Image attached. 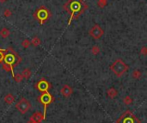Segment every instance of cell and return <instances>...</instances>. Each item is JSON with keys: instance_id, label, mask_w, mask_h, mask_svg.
Here are the masks:
<instances>
[{"instance_id": "obj_11", "label": "cell", "mask_w": 147, "mask_h": 123, "mask_svg": "<svg viewBox=\"0 0 147 123\" xmlns=\"http://www.w3.org/2000/svg\"><path fill=\"white\" fill-rule=\"evenodd\" d=\"M107 95H108V97H109V98L114 99L117 97L118 92H117V90L114 88H110V89H108V90H107Z\"/></svg>"}, {"instance_id": "obj_8", "label": "cell", "mask_w": 147, "mask_h": 123, "mask_svg": "<svg viewBox=\"0 0 147 123\" xmlns=\"http://www.w3.org/2000/svg\"><path fill=\"white\" fill-rule=\"evenodd\" d=\"M36 87L40 91H41V92H43V93L48 92V89H49V88H50V84L47 82V80L42 79V80L39 81V82L37 83Z\"/></svg>"}, {"instance_id": "obj_21", "label": "cell", "mask_w": 147, "mask_h": 123, "mask_svg": "<svg viewBox=\"0 0 147 123\" xmlns=\"http://www.w3.org/2000/svg\"><path fill=\"white\" fill-rule=\"evenodd\" d=\"M14 78H15V80L16 81V83H20V82H22V80L23 79V78H22V74H16V75H15L14 76Z\"/></svg>"}, {"instance_id": "obj_12", "label": "cell", "mask_w": 147, "mask_h": 123, "mask_svg": "<svg viewBox=\"0 0 147 123\" xmlns=\"http://www.w3.org/2000/svg\"><path fill=\"white\" fill-rule=\"evenodd\" d=\"M10 31L7 28H3L1 30H0V36L4 39H6L10 36Z\"/></svg>"}, {"instance_id": "obj_24", "label": "cell", "mask_w": 147, "mask_h": 123, "mask_svg": "<svg viewBox=\"0 0 147 123\" xmlns=\"http://www.w3.org/2000/svg\"><path fill=\"white\" fill-rule=\"evenodd\" d=\"M140 53L142 54V55H144V56H145L146 54H147V48H146V47H143L141 50H140Z\"/></svg>"}, {"instance_id": "obj_5", "label": "cell", "mask_w": 147, "mask_h": 123, "mask_svg": "<svg viewBox=\"0 0 147 123\" xmlns=\"http://www.w3.org/2000/svg\"><path fill=\"white\" fill-rule=\"evenodd\" d=\"M40 101L41 102V103L44 106V114H43V119H46V111H47V108L50 103L53 101V97L50 93L48 92H44L42 95L40 97Z\"/></svg>"}, {"instance_id": "obj_9", "label": "cell", "mask_w": 147, "mask_h": 123, "mask_svg": "<svg viewBox=\"0 0 147 123\" xmlns=\"http://www.w3.org/2000/svg\"><path fill=\"white\" fill-rule=\"evenodd\" d=\"M60 93L64 97H70L73 93V89L68 84H65L60 89Z\"/></svg>"}, {"instance_id": "obj_1", "label": "cell", "mask_w": 147, "mask_h": 123, "mask_svg": "<svg viewBox=\"0 0 147 123\" xmlns=\"http://www.w3.org/2000/svg\"><path fill=\"white\" fill-rule=\"evenodd\" d=\"M88 8L89 6L83 0H68L67 3L63 6V9L70 14L68 25L71 24L73 19H78L82 14L88 10Z\"/></svg>"}, {"instance_id": "obj_13", "label": "cell", "mask_w": 147, "mask_h": 123, "mask_svg": "<svg viewBox=\"0 0 147 123\" xmlns=\"http://www.w3.org/2000/svg\"><path fill=\"white\" fill-rule=\"evenodd\" d=\"M5 103H7V104H9V105H10V104H12L14 103V101H15V97L12 94H7V95L5 97Z\"/></svg>"}, {"instance_id": "obj_22", "label": "cell", "mask_w": 147, "mask_h": 123, "mask_svg": "<svg viewBox=\"0 0 147 123\" xmlns=\"http://www.w3.org/2000/svg\"><path fill=\"white\" fill-rule=\"evenodd\" d=\"M11 15H12L11 10H9V9L5 10V11H4V16H5V17H10V16H11Z\"/></svg>"}, {"instance_id": "obj_6", "label": "cell", "mask_w": 147, "mask_h": 123, "mask_svg": "<svg viewBox=\"0 0 147 123\" xmlns=\"http://www.w3.org/2000/svg\"><path fill=\"white\" fill-rule=\"evenodd\" d=\"M16 57H17V54H16L13 52V53H7L5 55V58H4V61H5V64L8 65L10 68V72H11L12 76H15L14 74V66L13 65L16 63Z\"/></svg>"}, {"instance_id": "obj_17", "label": "cell", "mask_w": 147, "mask_h": 123, "mask_svg": "<svg viewBox=\"0 0 147 123\" xmlns=\"http://www.w3.org/2000/svg\"><path fill=\"white\" fill-rule=\"evenodd\" d=\"M107 5H108V0H97V6L101 9L106 7Z\"/></svg>"}, {"instance_id": "obj_20", "label": "cell", "mask_w": 147, "mask_h": 123, "mask_svg": "<svg viewBox=\"0 0 147 123\" xmlns=\"http://www.w3.org/2000/svg\"><path fill=\"white\" fill-rule=\"evenodd\" d=\"M30 44H31L30 41L28 40V39H25V40H23V41H22V46L24 47V48H28L29 46H30Z\"/></svg>"}, {"instance_id": "obj_2", "label": "cell", "mask_w": 147, "mask_h": 123, "mask_svg": "<svg viewBox=\"0 0 147 123\" xmlns=\"http://www.w3.org/2000/svg\"><path fill=\"white\" fill-rule=\"evenodd\" d=\"M110 69L117 77H122L129 69V66H127L122 59H116L111 65Z\"/></svg>"}, {"instance_id": "obj_23", "label": "cell", "mask_w": 147, "mask_h": 123, "mask_svg": "<svg viewBox=\"0 0 147 123\" xmlns=\"http://www.w3.org/2000/svg\"><path fill=\"white\" fill-rule=\"evenodd\" d=\"M7 50H5V49H2L0 50V63L4 60V58H5V54L4 53V52H6Z\"/></svg>"}, {"instance_id": "obj_19", "label": "cell", "mask_w": 147, "mask_h": 123, "mask_svg": "<svg viewBox=\"0 0 147 123\" xmlns=\"http://www.w3.org/2000/svg\"><path fill=\"white\" fill-rule=\"evenodd\" d=\"M91 53L94 54V55H97L98 53H100V47H98V46H93L91 48Z\"/></svg>"}, {"instance_id": "obj_27", "label": "cell", "mask_w": 147, "mask_h": 123, "mask_svg": "<svg viewBox=\"0 0 147 123\" xmlns=\"http://www.w3.org/2000/svg\"><path fill=\"white\" fill-rule=\"evenodd\" d=\"M0 50H2V49H1V48H0Z\"/></svg>"}, {"instance_id": "obj_4", "label": "cell", "mask_w": 147, "mask_h": 123, "mask_svg": "<svg viewBox=\"0 0 147 123\" xmlns=\"http://www.w3.org/2000/svg\"><path fill=\"white\" fill-rule=\"evenodd\" d=\"M16 108L20 112L21 114H24L31 108V103L28 100L22 97L16 104Z\"/></svg>"}, {"instance_id": "obj_16", "label": "cell", "mask_w": 147, "mask_h": 123, "mask_svg": "<svg viewBox=\"0 0 147 123\" xmlns=\"http://www.w3.org/2000/svg\"><path fill=\"white\" fill-rule=\"evenodd\" d=\"M141 76H142L141 72H139L138 70H135V71H133V72H132V78H134V79L140 78H141Z\"/></svg>"}, {"instance_id": "obj_3", "label": "cell", "mask_w": 147, "mask_h": 123, "mask_svg": "<svg viewBox=\"0 0 147 123\" xmlns=\"http://www.w3.org/2000/svg\"><path fill=\"white\" fill-rule=\"evenodd\" d=\"M50 16H51V14H50L49 10H48L47 8L45 7V6H41V7H39L38 9L35 10V14H34L35 19L38 21L41 25H43L45 23V22L49 19Z\"/></svg>"}, {"instance_id": "obj_14", "label": "cell", "mask_w": 147, "mask_h": 123, "mask_svg": "<svg viewBox=\"0 0 147 123\" xmlns=\"http://www.w3.org/2000/svg\"><path fill=\"white\" fill-rule=\"evenodd\" d=\"M30 43L32 44L33 46H35V47H38V46L41 45V39L39 38V37H37V36H34L32 40L30 41Z\"/></svg>"}, {"instance_id": "obj_10", "label": "cell", "mask_w": 147, "mask_h": 123, "mask_svg": "<svg viewBox=\"0 0 147 123\" xmlns=\"http://www.w3.org/2000/svg\"><path fill=\"white\" fill-rule=\"evenodd\" d=\"M42 120H43V115L40 112H37V113H35L33 114L32 117L29 120L28 123H40Z\"/></svg>"}, {"instance_id": "obj_15", "label": "cell", "mask_w": 147, "mask_h": 123, "mask_svg": "<svg viewBox=\"0 0 147 123\" xmlns=\"http://www.w3.org/2000/svg\"><path fill=\"white\" fill-rule=\"evenodd\" d=\"M22 76L23 78H29L31 76V71L29 70L28 68H26V69H24L23 71H22Z\"/></svg>"}, {"instance_id": "obj_26", "label": "cell", "mask_w": 147, "mask_h": 123, "mask_svg": "<svg viewBox=\"0 0 147 123\" xmlns=\"http://www.w3.org/2000/svg\"><path fill=\"white\" fill-rule=\"evenodd\" d=\"M6 1H7V0H0V3L3 4V3H5Z\"/></svg>"}, {"instance_id": "obj_18", "label": "cell", "mask_w": 147, "mask_h": 123, "mask_svg": "<svg viewBox=\"0 0 147 123\" xmlns=\"http://www.w3.org/2000/svg\"><path fill=\"white\" fill-rule=\"evenodd\" d=\"M123 102L126 105H131L132 103H133V99H132V97L130 96H127V97H125Z\"/></svg>"}, {"instance_id": "obj_25", "label": "cell", "mask_w": 147, "mask_h": 123, "mask_svg": "<svg viewBox=\"0 0 147 123\" xmlns=\"http://www.w3.org/2000/svg\"><path fill=\"white\" fill-rule=\"evenodd\" d=\"M3 69L6 71V72H10V66H8V65H6V64H4L3 65Z\"/></svg>"}, {"instance_id": "obj_7", "label": "cell", "mask_w": 147, "mask_h": 123, "mask_svg": "<svg viewBox=\"0 0 147 123\" xmlns=\"http://www.w3.org/2000/svg\"><path fill=\"white\" fill-rule=\"evenodd\" d=\"M89 34L92 38L95 40H99L103 36L104 31L98 24H95L89 31Z\"/></svg>"}]
</instances>
